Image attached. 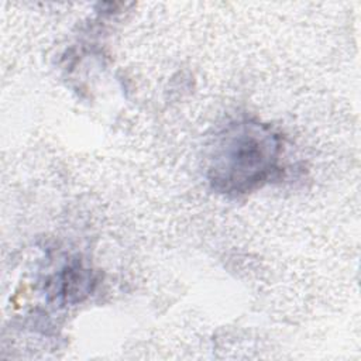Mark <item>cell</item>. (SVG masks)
Masks as SVG:
<instances>
[{
    "mask_svg": "<svg viewBox=\"0 0 361 361\" xmlns=\"http://www.w3.org/2000/svg\"><path fill=\"white\" fill-rule=\"evenodd\" d=\"M282 154L283 140L274 127L257 118H235L213 137L206 178L217 193L245 195L276 178Z\"/></svg>",
    "mask_w": 361,
    "mask_h": 361,
    "instance_id": "cell-1",
    "label": "cell"
}]
</instances>
